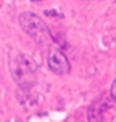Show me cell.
<instances>
[{"label": "cell", "instance_id": "1", "mask_svg": "<svg viewBox=\"0 0 116 122\" xmlns=\"http://www.w3.org/2000/svg\"><path fill=\"white\" fill-rule=\"evenodd\" d=\"M9 69L12 78L21 88H30L34 84L38 64L33 56L13 51L10 55Z\"/></svg>", "mask_w": 116, "mask_h": 122}, {"label": "cell", "instance_id": "2", "mask_svg": "<svg viewBox=\"0 0 116 122\" xmlns=\"http://www.w3.org/2000/svg\"><path fill=\"white\" fill-rule=\"evenodd\" d=\"M22 30L39 45H47L52 40L51 34L45 22L31 11L23 12L19 17Z\"/></svg>", "mask_w": 116, "mask_h": 122}, {"label": "cell", "instance_id": "3", "mask_svg": "<svg viewBox=\"0 0 116 122\" xmlns=\"http://www.w3.org/2000/svg\"><path fill=\"white\" fill-rule=\"evenodd\" d=\"M47 64L50 70L58 75H64L70 71L71 66L67 57L56 48L51 47L49 49Z\"/></svg>", "mask_w": 116, "mask_h": 122}, {"label": "cell", "instance_id": "4", "mask_svg": "<svg viewBox=\"0 0 116 122\" xmlns=\"http://www.w3.org/2000/svg\"><path fill=\"white\" fill-rule=\"evenodd\" d=\"M112 107L111 99L108 96H102L95 101L88 109L87 118L89 122H103L107 112Z\"/></svg>", "mask_w": 116, "mask_h": 122}, {"label": "cell", "instance_id": "5", "mask_svg": "<svg viewBox=\"0 0 116 122\" xmlns=\"http://www.w3.org/2000/svg\"><path fill=\"white\" fill-rule=\"evenodd\" d=\"M111 96L112 98L116 101V80L114 81V82L112 83V87H111Z\"/></svg>", "mask_w": 116, "mask_h": 122}, {"label": "cell", "instance_id": "6", "mask_svg": "<svg viewBox=\"0 0 116 122\" xmlns=\"http://www.w3.org/2000/svg\"><path fill=\"white\" fill-rule=\"evenodd\" d=\"M32 2H41L43 1V0H30Z\"/></svg>", "mask_w": 116, "mask_h": 122}]
</instances>
